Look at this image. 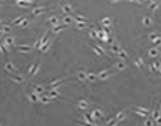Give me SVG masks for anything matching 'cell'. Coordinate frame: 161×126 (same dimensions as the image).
<instances>
[{
  "label": "cell",
  "instance_id": "obj_1",
  "mask_svg": "<svg viewBox=\"0 0 161 126\" xmlns=\"http://www.w3.org/2000/svg\"><path fill=\"white\" fill-rule=\"evenodd\" d=\"M39 66H41V62L39 61H34L33 64L27 69V78H33L34 75H36L38 70H39Z\"/></svg>",
  "mask_w": 161,
  "mask_h": 126
},
{
  "label": "cell",
  "instance_id": "obj_2",
  "mask_svg": "<svg viewBox=\"0 0 161 126\" xmlns=\"http://www.w3.org/2000/svg\"><path fill=\"white\" fill-rule=\"evenodd\" d=\"M66 28H67V25L61 22V23H58V25H55V26H52V33H53V34H58V33H61L63 30H66Z\"/></svg>",
  "mask_w": 161,
  "mask_h": 126
},
{
  "label": "cell",
  "instance_id": "obj_3",
  "mask_svg": "<svg viewBox=\"0 0 161 126\" xmlns=\"http://www.w3.org/2000/svg\"><path fill=\"white\" fill-rule=\"evenodd\" d=\"M8 48H16V44H14V38L13 36H5V39H2Z\"/></svg>",
  "mask_w": 161,
  "mask_h": 126
},
{
  "label": "cell",
  "instance_id": "obj_4",
  "mask_svg": "<svg viewBox=\"0 0 161 126\" xmlns=\"http://www.w3.org/2000/svg\"><path fill=\"white\" fill-rule=\"evenodd\" d=\"M135 114L139 115V117H147V115H150L152 112L147 111V109H144V107H135Z\"/></svg>",
  "mask_w": 161,
  "mask_h": 126
},
{
  "label": "cell",
  "instance_id": "obj_5",
  "mask_svg": "<svg viewBox=\"0 0 161 126\" xmlns=\"http://www.w3.org/2000/svg\"><path fill=\"white\" fill-rule=\"evenodd\" d=\"M5 70H6V73H17L16 66L13 64V62H10V61H8L6 64H5Z\"/></svg>",
  "mask_w": 161,
  "mask_h": 126
},
{
  "label": "cell",
  "instance_id": "obj_6",
  "mask_svg": "<svg viewBox=\"0 0 161 126\" xmlns=\"http://www.w3.org/2000/svg\"><path fill=\"white\" fill-rule=\"evenodd\" d=\"M125 69H127V62H125L124 59L116 61V64H114V70H125Z\"/></svg>",
  "mask_w": 161,
  "mask_h": 126
},
{
  "label": "cell",
  "instance_id": "obj_7",
  "mask_svg": "<svg viewBox=\"0 0 161 126\" xmlns=\"http://www.w3.org/2000/svg\"><path fill=\"white\" fill-rule=\"evenodd\" d=\"M10 75V78L14 81V83H19V84H22L24 81H25V76H21V75H17V73H8Z\"/></svg>",
  "mask_w": 161,
  "mask_h": 126
},
{
  "label": "cell",
  "instance_id": "obj_8",
  "mask_svg": "<svg viewBox=\"0 0 161 126\" xmlns=\"http://www.w3.org/2000/svg\"><path fill=\"white\" fill-rule=\"evenodd\" d=\"M113 75V70H102L97 73V76H99V79H106V78H110Z\"/></svg>",
  "mask_w": 161,
  "mask_h": 126
},
{
  "label": "cell",
  "instance_id": "obj_9",
  "mask_svg": "<svg viewBox=\"0 0 161 126\" xmlns=\"http://www.w3.org/2000/svg\"><path fill=\"white\" fill-rule=\"evenodd\" d=\"M91 48H92V50H94L99 56H106V51L103 50V47H102V45H99V44H97V45H92Z\"/></svg>",
  "mask_w": 161,
  "mask_h": 126
},
{
  "label": "cell",
  "instance_id": "obj_10",
  "mask_svg": "<svg viewBox=\"0 0 161 126\" xmlns=\"http://www.w3.org/2000/svg\"><path fill=\"white\" fill-rule=\"evenodd\" d=\"M66 81H67V78H58V79H55V81H52V83H50V87L60 89V86H61L63 83H66Z\"/></svg>",
  "mask_w": 161,
  "mask_h": 126
},
{
  "label": "cell",
  "instance_id": "obj_11",
  "mask_svg": "<svg viewBox=\"0 0 161 126\" xmlns=\"http://www.w3.org/2000/svg\"><path fill=\"white\" fill-rule=\"evenodd\" d=\"M91 114H92V117H94V118H95L97 121H100V120H103V112H102L100 109H94V111H92Z\"/></svg>",
  "mask_w": 161,
  "mask_h": 126
},
{
  "label": "cell",
  "instance_id": "obj_12",
  "mask_svg": "<svg viewBox=\"0 0 161 126\" xmlns=\"http://www.w3.org/2000/svg\"><path fill=\"white\" fill-rule=\"evenodd\" d=\"M31 48L33 47H30V45H16V50L21 51V53H30Z\"/></svg>",
  "mask_w": 161,
  "mask_h": 126
},
{
  "label": "cell",
  "instance_id": "obj_13",
  "mask_svg": "<svg viewBox=\"0 0 161 126\" xmlns=\"http://www.w3.org/2000/svg\"><path fill=\"white\" fill-rule=\"evenodd\" d=\"M44 11H46V6H36V8H33V10H31V16H39Z\"/></svg>",
  "mask_w": 161,
  "mask_h": 126
},
{
  "label": "cell",
  "instance_id": "obj_14",
  "mask_svg": "<svg viewBox=\"0 0 161 126\" xmlns=\"http://www.w3.org/2000/svg\"><path fill=\"white\" fill-rule=\"evenodd\" d=\"M111 22H113L111 17H103V19L100 20V23L103 25V28H110V26H111Z\"/></svg>",
  "mask_w": 161,
  "mask_h": 126
},
{
  "label": "cell",
  "instance_id": "obj_15",
  "mask_svg": "<svg viewBox=\"0 0 161 126\" xmlns=\"http://www.w3.org/2000/svg\"><path fill=\"white\" fill-rule=\"evenodd\" d=\"M63 11H64V14H74V8L69 3H63Z\"/></svg>",
  "mask_w": 161,
  "mask_h": 126
},
{
  "label": "cell",
  "instance_id": "obj_16",
  "mask_svg": "<svg viewBox=\"0 0 161 126\" xmlns=\"http://www.w3.org/2000/svg\"><path fill=\"white\" fill-rule=\"evenodd\" d=\"M27 98H28L31 103H38V101H39V95L34 94V92H33V94H27Z\"/></svg>",
  "mask_w": 161,
  "mask_h": 126
},
{
  "label": "cell",
  "instance_id": "obj_17",
  "mask_svg": "<svg viewBox=\"0 0 161 126\" xmlns=\"http://www.w3.org/2000/svg\"><path fill=\"white\" fill-rule=\"evenodd\" d=\"M88 107H89V101L88 100H80L78 101V109L85 111V109H88Z\"/></svg>",
  "mask_w": 161,
  "mask_h": 126
},
{
  "label": "cell",
  "instance_id": "obj_18",
  "mask_svg": "<svg viewBox=\"0 0 161 126\" xmlns=\"http://www.w3.org/2000/svg\"><path fill=\"white\" fill-rule=\"evenodd\" d=\"M118 56H119V59H124V61H128V53L125 51L124 48H121L119 50V53H118Z\"/></svg>",
  "mask_w": 161,
  "mask_h": 126
},
{
  "label": "cell",
  "instance_id": "obj_19",
  "mask_svg": "<svg viewBox=\"0 0 161 126\" xmlns=\"http://www.w3.org/2000/svg\"><path fill=\"white\" fill-rule=\"evenodd\" d=\"M17 6H21V8H28V6H31V3L30 2H27V0H19V2H14Z\"/></svg>",
  "mask_w": 161,
  "mask_h": 126
},
{
  "label": "cell",
  "instance_id": "obj_20",
  "mask_svg": "<svg viewBox=\"0 0 161 126\" xmlns=\"http://www.w3.org/2000/svg\"><path fill=\"white\" fill-rule=\"evenodd\" d=\"M75 78L80 79V81H88V73H86V72H78Z\"/></svg>",
  "mask_w": 161,
  "mask_h": 126
},
{
  "label": "cell",
  "instance_id": "obj_21",
  "mask_svg": "<svg viewBox=\"0 0 161 126\" xmlns=\"http://www.w3.org/2000/svg\"><path fill=\"white\" fill-rule=\"evenodd\" d=\"M72 16H74L75 20H82V22H88V23H89V19H88V17H85V16H82V14H75V13H74Z\"/></svg>",
  "mask_w": 161,
  "mask_h": 126
},
{
  "label": "cell",
  "instance_id": "obj_22",
  "mask_svg": "<svg viewBox=\"0 0 161 126\" xmlns=\"http://www.w3.org/2000/svg\"><path fill=\"white\" fill-rule=\"evenodd\" d=\"M49 23H50L52 26H55V25L60 23V19H58L56 16H52V17H49Z\"/></svg>",
  "mask_w": 161,
  "mask_h": 126
},
{
  "label": "cell",
  "instance_id": "obj_23",
  "mask_svg": "<svg viewBox=\"0 0 161 126\" xmlns=\"http://www.w3.org/2000/svg\"><path fill=\"white\" fill-rule=\"evenodd\" d=\"M0 31H3L5 34H8L11 31V25H6V23H3V25H0Z\"/></svg>",
  "mask_w": 161,
  "mask_h": 126
},
{
  "label": "cell",
  "instance_id": "obj_24",
  "mask_svg": "<svg viewBox=\"0 0 161 126\" xmlns=\"http://www.w3.org/2000/svg\"><path fill=\"white\" fill-rule=\"evenodd\" d=\"M24 19H25L24 16H19V17H16V19H14V20L11 22V25H16V26H19V25L22 23V20H24Z\"/></svg>",
  "mask_w": 161,
  "mask_h": 126
},
{
  "label": "cell",
  "instance_id": "obj_25",
  "mask_svg": "<svg viewBox=\"0 0 161 126\" xmlns=\"http://www.w3.org/2000/svg\"><path fill=\"white\" fill-rule=\"evenodd\" d=\"M75 25H77V28L78 30H83L88 26V22H82V20H75Z\"/></svg>",
  "mask_w": 161,
  "mask_h": 126
},
{
  "label": "cell",
  "instance_id": "obj_26",
  "mask_svg": "<svg viewBox=\"0 0 161 126\" xmlns=\"http://www.w3.org/2000/svg\"><path fill=\"white\" fill-rule=\"evenodd\" d=\"M142 25H144V26H150L152 25V19H150V17L149 16H146V17H142Z\"/></svg>",
  "mask_w": 161,
  "mask_h": 126
},
{
  "label": "cell",
  "instance_id": "obj_27",
  "mask_svg": "<svg viewBox=\"0 0 161 126\" xmlns=\"http://www.w3.org/2000/svg\"><path fill=\"white\" fill-rule=\"evenodd\" d=\"M149 56H150V58H156V56H158V50H156V47H152V48L149 50Z\"/></svg>",
  "mask_w": 161,
  "mask_h": 126
},
{
  "label": "cell",
  "instance_id": "obj_28",
  "mask_svg": "<svg viewBox=\"0 0 161 126\" xmlns=\"http://www.w3.org/2000/svg\"><path fill=\"white\" fill-rule=\"evenodd\" d=\"M110 50H111V53H114V55H116V56H118V53H119L121 47H119V45H116V44H111V47H110Z\"/></svg>",
  "mask_w": 161,
  "mask_h": 126
},
{
  "label": "cell",
  "instance_id": "obj_29",
  "mask_svg": "<svg viewBox=\"0 0 161 126\" xmlns=\"http://www.w3.org/2000/svg\"><path fill=\"white\" fill-rule=\"evenodd\" d=\"M52 44H53V41L50 39V41H49V42H47V44H46V45H44V47H42V48H41L39 51H42V53H46V51H49V48L52 47Z\"/></svg>",
  "mask_w": 161,
  "mask_h": 126
},
{
  "label": "cell",
  "instance_id": "obj_30",
  "mask_svg": "<svg viewBox=\"0 0 161 126\" xmlns=\"http://www.w3.org/2000/svg\"><path fill=\"white\" fill-rule=\"evenodd\" d=\"M33 92H34V94H38V95H44V94H46V92H44V87H42V86H36Z\"/></svg>",
  "mask_w": 161,
  "mask_h": 126
},
{
  "label": "cell",
  "instance_id": "obj_31",
  "mask_svg": "<svg viewBox=\"0 0 161 126\" xmlns=\"http://www.w3.org/2000/svg\"><path fill=\"white\" fill-rule=\"evenodd\" d=\"M150 70H152V72H159V62H156V61H155L153 64L150 66Z\"/></svg>",
  "mask_w": 161,
  "mask_h": 126
},
{
  "label": "cell",
  "instance_id": "obj_32",
  "mask_svg": "<svg viewBox=\"0 0 161 126\" xmlns=\"http://www.w3.org/2000/svg\"><path fill=\"white\" fill-rule=\"evenodd\" d=\"M135 66H136V67H141V69H142V67H144V61H142L141 58H136V59H135Z\"/></svg>",
  "mask_w": 161,
  "mask_h": 126
},
{
  "label": "cell",
  "instance_id": "obj_33",
  "mask_svg": "<svg viewBox=\"0 0 161 126\" xmlns=\"http://www.w3.org/2000/svg\"><path fill=\"white\" fill-rule=\"evenodd\" d=\"M97 79H99L97 73H88V81H97Z\"/></svg>",
  "mask_w": 161,
  "mask_h": 126
},
{
  "label": "cell",
  "instance_id": "obj_34",
  "mask_svg": "<svg viewBox=\"0 0 161 126\" xmlns=\"http://www.w3.org/2000/svg\"><path fill=\"white\" fill-rule=\"evenodd\" d=\"M158 5H159V0H156V2H150V10L155 11L156 8H158Z\"/></svg>",
  "mask_w": 161,
  "mask_h": 126
},
{
  "label": "cell",
  "instance_id": "obj_35",
  "mask_svg": "<svg viewBox=\"0 0 161 126\" xmlns=\"http://www.w3.org/2000/svg\"><path fill=\"white\" fill-rule=\"evenodd\" d=\"M28 25H30V20H28V19H27V17H25V19L22 20V23H21L19 26H21V28H27V26H28Z\"/></svg>",
  "mask_w": 161,
  "mask_h": 126
},
{
  "label": "cell",
  "instance_id": "obj_36",
  "mask_svg": "<svg viewBox=\"0 0 161 126\" xmlns=\"http://www.w3.org/2000/svg\"><path fill=\"white\" fill-rule=\"evenodd\" d=\"M152 42H153V47H158V45H161V38H156V39L152 41Z\"/></svg>",
  "mask_w": 161,
  "mask_h": 126
},
{
  "label": "cell",
  "instance_id": "obj_37",
  "mask_svg": "<svg viewBox=\"0 0 161 126\" xmlns=\"http://www.w3.org/2000/svg\"><path fill=\"white\" fill-rule=\"evenodd\" d=\"M153 123H155V120H153V118H147L144 124H146V126H149V124H153Z\"/></svg>",
  "mask_w": 161,
  "mask_h": 126
},
{
  "label": "cell",
  "instance_id": "obj_38",
  "mask_svg": "<svg viewBox=\"0 0 161 126\" xmlns=\"http://www.w3.org/2000/svg\"><path fill=\"white\" fill-rule=\"evenodd\" d=\"M156 38H158V34H155V33L149 34V39H150V41H153V39H156Z\"/></svg>",
  "mask_w": 161,
  "mask_h": 126
},
{
  "label": "cell",
  "instance_id": "obj_39",
  "mask_svg": "<svg viewBox=\"0 0 161 126\" xmlns=\"http://www.w3.org/2000/svg\"><path fill=\"white\" fill-rule=\"evenodd\" d=\"M110 3H118V2H121V0H108Z\"/></svg>",
  "mask_w": 161,
  "mask_h": 126
},
{
  "label": "cell",
  "instance_id": "obj_40",
  "mask_svg": "<svg viewBox=\"0 0 161 126\" xmlns=\"http://www.w3.org/2000/svg\"><path fill=\"white\" fill-rule=\"evenodd\" d=\"M58 2H60V3L63 5V3H66V0H58Z\"/></svg>",
  "mask_w": 161,
  "mask_h": 126
},
{
  "label": "cell",
  "instance_id": "obj_41",
  "mask_svg": "<svg viewBox=\"0 0 161 126\" xmlns=\"http://www.w3.org/2000/svg\"><path fill=\"white\" fill-rule=\"evenodd\" d=\"M127 2H136V0H127Z\"/></svg>",
  "mask_w": 161,
  "mask_h": 126
},
{
  "label": "cell",
  "instance_id": "obj_42",
  "mask_svg": "<svg viewBox=\"0 0 161 126\" xmlns=\"http://www.w3.org/2000/svg\"><path fill=\"white\" fill-rule=\"evenodd\" d=\"M149 2H156V0H149Z\"/></svg>",
  "mask_w": 161,
  "mask_h": 126
},
{
  "label": "cell",
  "instance_id": "obj_43",
  "mask_svg": "<svg viewBox=\"0 0 161 126\" xmlns=\"http://www.w3.org/2000/svg\"><path fill=\"white\" fill-rule=\"evenodd\" d=\"M0 25H3V22H2V20H0Z\"/></svg>",
  "mask_w": 161,
  "mask_h": 126
},
{
  "label": "cell",
  "instance_id": "obj_44",
  "mask_svg": "<svg viewBox=\"0 0 161 126\" xmlns=\"http://www.w3.org/2000/svg\"><path fill=\"white\" fill-rule=\"evenodd\" d=\"M13 2H19V0H13Z\"/></svg>",
  "mask_w": 161,
  "mask_h": 126
},
{
  "label": "cell",
  "instance_id": "obj_45",
  "mask_svg": "<svg viewBox=\"0 0 161 126\" xmlns=\"http://www.w3.org/2000/svg\"><path fill=\"white\" fill-rule=\"evenodd\" d=\"M159 111H161V106H159Z\"/></svg>",
  "mask_w": 161,
  "mask_h": 126
}]
</instances>
